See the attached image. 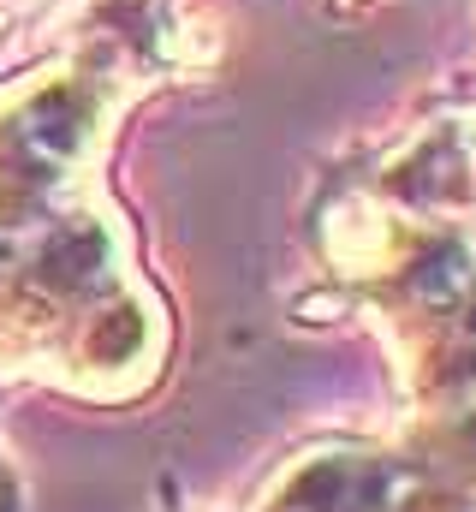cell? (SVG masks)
Instances as JSON below:
<instances>
[{
	"mask_svg": "<svg viewBox=\"0 0 476 512\" xmlns=\"http://www.w3.org/2000/svg\"><path fill=\"white\" fill-rule=\"evenodd\" d=\"M0 268H6V239H0Z\"/></svg>",
	"mask_w": 476,
	"mask_h": 512,
	"instance_id": "4",
	"label": "cell"
},
{
	"mask_svg": "<svg viewBox=\"0 0 476 512\" xmlns=\"http://www.w3.org/2000/svg\"><path fill=\"white\" fill-rule=\"evenodd\" d=\"M471 334H476V310H471Z\"/></svg>",
	"mask_w": 476,
	"mask_h": 512,
	"instance_id": "5",
	"label": "cell"
},
{
	"mask_svg": "<svg viewBox=\"0 0 476 512\" xmlns=\"http://www.w3.org/2000/svg\"><path fill=\"white\" fill-rule=\"evenodd\" d=\"M465 292H471V268H465V251H459V245H441L435 256L417 262V298L453 304V298H465Z\"/></svg>",
	"mask_w": 476,
	"mask_h": 512,
	"instance_id": "3",
	"label": "cell"
},
{
	"mask_svg": "<svg viewBox=\"0 0 476 512\" xmlns=\"http://www.w3.org/2000/svg\"><path fill=\"white\" fill-rule=\"evenodd\" d=\"M102 262H108V245H102L96 227H66V233L48 239L42 274H48L54 286H96V280H102Z\"/></svg>",
	"mask_w": 476,
	"mask_h": 512,
	"instance_id": "2",
	"label": "cell"
},
{
	"mask_svg": "<svg viewBox=\"0 0 476 512\" xmlns=\"http://www.w3.org/2000/svg\"><path fill=\"white\" fill-rule=\"evenodd\" d=\"M78 143H84V108L66 90L30 102V114L12 126V155H18L24 179H54L78 155Z\"/></svg>",
	"mask_w": 476,
	"mask_h": 512,
	"instance_id": "1",
	"label": "cell"
}]
</instances>
